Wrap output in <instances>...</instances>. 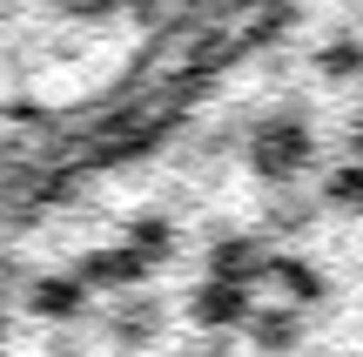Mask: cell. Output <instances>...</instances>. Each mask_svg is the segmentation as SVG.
Listing matches in <instances>:
<instances>
[{
	"mask_svg": "<svg viewBox=\"0 0 363 357\" xmlns=\"http://www.w3.org/2000/svg\"><path fill=\"white\" fill-rule=\"evenodd\" d=\"M88 304H94V297L81 290L74 270H61V277H34V283H27V310H34L40 324H81V317H88Z\"/></svg>",
	"mask_w": 363,
	"mask_h": 357,
	"instance_id": "5b68a950",
	"label": "cell"
},
{
	"mask_svg": "<svg viewBox=\"0 0 363 357\" xmlns=\"http://www.w3.org/2000/svg\"><path fill=\"white\" fill-rule=\"evenodd\" d=\"M74 277H81V290H108V297H128V290H142V277H148V270L142 263H135V250H128V243H101V250H88V256H81V263H74Z\"/></svg>",
	"mask_w": 363,
	"mask_h": 357,
	"instance_id": "3957f363",
	"label": "cell"
},
{
	"mask_svg": "<svg viewBox=\"0 0 363 357\" xmlns=\"http://www.w3.org/2000/svg\"><path fill=\"white\" fill-rule=\"evenodd\" d=\"M101 337H108L115 351H148V344L162 337V304H155V297H142V290L115 297L108 317H101Z\"/></svg>",
	"mask_w": 363,
	"mask_h": 357,
	"instance_id": "7a4b0ae2",
	"label": "cell"
},
{
	"mask_svg": "<svg viewBox=\"0 0 363 357\" xmlns=\"http://www.w3.org/2000/svg\"><path fill=\"white\" fill-rule=\"evenodd\" d=\"M54 13H61V21H81V27H101V21H115L121 7H128V0H48Z\"/></svg>",
	"mask_w": 363,
	"mask_h": 357,
	"instance_id": "52a82bcc",
	"label": "cell"
},
{
	"mask_svg": "<svg viewBox=\"0 0 363 357\" xmlns=\"http://www.w3.org/2000/svg\"><path fill=\"white\" fill-rule=\"evenodd\" d=\"M242 155H249V169H256L262 182H296V175H310V162H316V128L296 115V108H276V115H262L256 128H249Z\"/></svg>",
	"mask_w": 363,
	"mask_h": 357,
	"instance_id": "6da1fadb",
	"label": "cell"
},
{
	"mask_svg": "<svg viewBox=\"0 0 363 357\" xmlns=\"http://www.w3.org/2000/svg\"><path fill=\"white\" fill-rule=\"evenodd\" d=\"M249 304H256V290H235V283L202 277V283H195V297H189V317L202 324V331H242V324H249Z\"/></svg>",
	"mask_w": 363,
	"mask_h": 357,
	"instance_id": "277c9868",
	"label": "cell"
},
{
	"mask_svg": "<svg viewBox=\"0 0 363 357\" xmlns=\"http://www.w3.org/2000/svg\"><path fill=\"white\" fill-rule=\"evenodd\" d=\"M121 243L135 250V263H142V270H155V263H169V256H175V223H169L162 209H142Z\"/></svg>",
	"mask_w": 363,
	"mask_h": 357,
	"instance_id": "8992f818",
	"label": "cell"
}]
</instances>
